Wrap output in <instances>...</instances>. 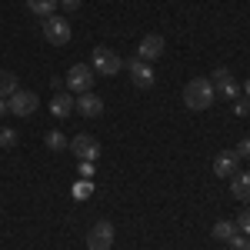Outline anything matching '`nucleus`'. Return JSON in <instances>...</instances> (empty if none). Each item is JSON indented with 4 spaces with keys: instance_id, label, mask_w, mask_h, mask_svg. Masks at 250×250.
Returning <instances> with one entry per match:
<instances>
[{
    "instance_id": "f257e3e1",
    "label": "nucleus",
    "mask_w": 250,
    "mask_h": 250,
    "mask_svg": "<svg viewBox=\"0 0 250 250\" xmlns=\"http://www.w3.org/2000/svg\"><path fill=\"white\" fill-rule=\"evenodd\" d=\"M213 97H217V90H213V80L207 77H193L187 87H184V104H187V110H207L213 104Z\"/></svg>"
},
{
    "instance_id": "f03ea898",
    "label": "nucleus",
    "mask_w": 250,
    "mask_h": 250,
    "mask_svg": "<svg viewBox=\"0 0 250 250\" xmlns=\"http://www.w3.org/2000/svg\"><path fill=\"white\" fill-rule=\"evenodd\" d=\"M94 67L90 63H74L70 70H67V77H63V87H70L74 94H87L90 87H94Z\"/></svg>"
},
{
    "instance_id": "7ed1b4c3",
    "label": "nucleus",
    "mask_w": 250,
    "mask_h": 250,
    "mask_svg": "<svg viewBox=\"0 0 250 250\" xmlns=\"http://www.w3.org/2000/svg\"><path fill=\"white\" fill-rule=\"evenodd\" d=\"M90 67H94V74H104V77H114L120 74V67H124V60L117 57L110 47H94V57H90Z\"/></svg>"
},
{
    "instance_id": "20e7f679",
    "label": "nucleus",
    "mask_w": 250,
    "mask_h": 250,
    "mask_svg": "<svg viewBox=\"0 0 250 250\" xmlns=\"http://www.w3.org/2000/svg\"><path fill=\"white\" fill-rule=\"evenodd\" d=\"M70 34H74V30H70V20L57 17V14L43 20V37L50 40L54 47H63V43H70Z\"/></svg>"
},
{
    "instance_id": "39448f33",
    "label": "nucleus",
    "mask_w": 250,
    "mask_h": 250,
    "mask_svg": "<svg viewBox=\"0 0 250 250\" xmlns=\"http://www.w3.org/2000/svg\"><path fill=\"white\" fill-rule=\"evenodd\" d=\"M114 247V224L110 220H97L87 233V250H110Z\"/></svg>"
},
{
    "instance_id": "423d86ee",
    "label": "nucleus",
    "mask_w": 250,
    "mask_h": 250,
    "mask_svg": "<svg viewBox=\"0 0 250 250\" xmlns=\"http://www.w3.org/2000/svg\"><path fill=\"white\" fill-rule=\"evenodd\" d=\"M127 70H130V80H134L137 87H154V80H157V74H154V67L147 63V60H140V57H130L127 60Z\"/></svg>"
},
{
    "instance_id": "0eeeda50",
    "label": "nucleus",
    "mask_w": 250,
    "mask_h": 250,
    "mask_svg": "<svg viewBox=\"0 0 250 250\" xmlns=\"http://www.w3.org/2000/svg\"><path fill=\"white\" fill-rule=\"evenodd\" d=\"M10 104V114H17V117H30L34 110L40 107V97L34 94V90H17V94L7 100Z\"/></svg>"
},
{
    "instance_id": "6e6552de",
    "label": "nucleus",
    "mask_w": 250,
    "mask_h": 250,
    "mask_svg": "<svg viewBox=\"0 0 250 250\" xmlns=\"http://www.w3.org/2000/svg\"><path fill=\"white\" fill-rule=\"evenodd\" d=\"M70 150L77 154V160H97L100 157V140L90 134H77L70 140Z\"/></svg>"
},
{
    "instance_id": "1a4fd4ad",
    "label": "nucleus",
    "mask_w": 250,
    "mask_h": 250,
    "mask_svg": "<svg viewBox=\"0 0 250 250\" xmlns=\"http://www.w3.org/2000/svg\"><path fill=\"white\" fill-rule=\"evenodd\" d=\"M213 173L224 177V180H230L233 173H240V157L233 154V150H220V154L213 157Z\"/></svg>"
},
{
    "instance_id": "9d476101",
    "label": "nucleus",
    "mask_w": 250,
    "mask_h": 250,
    "mask_svg": "<svg viewBox=\"0 0 250 250\" xmlns=\"http://www.w3.org/2000/svg\"><path fill=\"white\" fill-rule=\"evenodd\" d=\"M213 90L224 94L227 100H237V97H240V87L233 83V74L227 67H217V70H213Z\"/></svg>"
},
{
    "instance_id": "9b49d317",
    "label": "nucleus",
    "mask_w": 250,
    "mask_h": 250,
    "mask_svg": "<svg viewBox=\"0 0 250 250\" xmlns=\"http://www.w3.org/2000/svg\"><path fill=\"white\" fill-rule=\"evenodd\" d=\"M160 54H164V37H160V34H147V37L137 43V57L147 60V63H150V60H157Z\"/></svg>"
},
{
    "instance_id": "f8f14e48",
    "label": "nucleus",
    "mask_w": 250,
    "mask_h": 250,
    "mask_svg": "<svg viewBox=\"0 0 250 250\" xmlns=\"http://www.w3.org/2000/svg\"><path fill=\"white\" fill-rule=\"evenodd\" d=\"M74 110H80L83 117H100V114H104V100H100L94 90H87V94H77Z\"/></svg>"
},
{
    "instance_id": "ddd939ff",
    "label": "nucleus",
    "mask_w": 250,
    "mask_h": 250,
    "mask_svg": "<svg viewBox=\"0 0 250 250\" xmlns=\"http://www.w3.org/2000/svg\"><path fill=\"white\" fill-rule=\"evenodd\" d=\"M74 100H77L74 94H54V100H50V114L60 117V120L70 117V114H74Z\"/></svg>"
},
{
    "instance_id": "4468645a",
    "label": "nucleus",
    "mask_w": 250,
    "mask_h": 250,
    "mask_svg": "<svg viewBox=\"0 0 250 250\" xmlns=\"http://www.w3.org/2000/svg\"><path fill=\"white\" fill-rule=\"evenodd\" d=\"M230 193L237 197V200H250V170L233 173L230 177Z\"/></svg>"
},
{
    "instance_id": "2eb2a0df",
    "label": "nucleus",
    "mask_w": 250,
    "mask_h": 250,
    "mask_svg": "<svg viewBox=\"0 0 250 250\" xmlns=\"http://www.w3.org/2000/svg\"><path fill=\"white\" fill-rule=\"evenodd\" d=\"M60 7V0H27V10L37 17H54V10Z\"/></svg>"
},
{
    "instance_id": "dca6fc26",
    "label": "nucleus",
    "mask_w": 250,
    "mask_h": 250,
    "mask_svg": "<svg viewBox=\"0 0 250 250\" xmlns=\"http://www.w3.org/2000/svg\"><path fill=\"white\" fill-rule=\"evenodd\" d=\"M20 87H17V74L10 70H0V97H14Z\"/></svg>"
},
{
    "instance_id": "f3484780",
    "label": "nucleus",
    "mask_w": 250,
    "mask_h": 250,
    "mask_svg": "<svg viewBox=\"0 0 250 250\" xmlns=\"http://www.w3.org/2000/svg\"><path fill=\"white\" fill-rule=\"evenodd\" d=\"M233 233H237V224H233V220H217V224H213V240H224V244H227Z\"/></svg>"
},
{
    "instance_id": "a211bd4d",
    "label": "nucleus",
    "mask_w": 250,
    "mask_h": 250,
    "mask_svg": "<svg viewBox=\"0 0 250 250\" xmlns=\"http://www.w3.org/2000/svg\"><path fill=\"white\" fill-rule=\"evenodd\" d=\"M43 144H47V147H50L54 154H57V150H63V147H70V144H67V137L60 134V130H50V134L43 137Z\"/></svg>"
},
{
    "instance_id": "6ab92c4d",
    "label": "nucleus",
    "mask_w": 250,
    "mask_h": 250,
    "mask_svg": "<svg viewBox=\"0 0 250 250\" xmlns=\"http://www.w3.org/2000/svg\"><path fill=\"white\" fill-rule=\"evenodd\" d=\"M0 147H3V150L17 147V130H10V127H0Z\"/></svg>"
},
{
    "instance_id": "aec40b11",
    "label": "nucleus",
    "mask_w": 250,
    "mask_h": 250,
    "mask_svg": "<svg viewBox=\"0 0 250 250\" xmlns=\"http://www.w3.org/2000/svg\"><path fill=\"white\" fill-rule=\"evenodd\" d=\"M90 193H94V184H90V180H77V184H74V197H77V200H87Z\"/></svg>"
},
{
    "instance_id": "412c9836",
    "label": "nucleus",
    "mask_w": 250,
    "mask_h": 250,
    "mask_svg": "<svg viewBox=\"0 0 250 250\" xmlns=\"http://www.w3.org/2000/svg\"><path fill=\"white\" fill-rule=\"evenodd\" d=\"M227 244H230V250H250V240H247V237H244L240 230L233 233V237L227 240Z\"/></svg>"
},
{
    "instance_id": "4be33fe9",
    "label": "nucleus",
    "mask_w": 250,
    "mask_h": 250,
    "mask_svg": "<svg viewBox=\"0 0 250 250\" xmlns=\"http://www.w3.org/2000/svg\"><path fill=\"white\" fill-rule=\"evenodd\" d=\"M233 154L240 157V160H250V137H240V144H237V150Z\"/></svg>"
},
{
    "instance_id": "5701e85b",
    "label": "nucleus",
    "mask_w": 250,
    "mask_h": 250,
    "mask_svg": "<svg viewBox=\"0 0 250 250\" xmlns=\"http://www.w3.org/2000/svg\"><path fill=\"white\" fill-rule=\"evenodd\" d=\"M233 224H237V230H240V233H250V210H244Z\"/></svg>"
},
{
    "instance_id": "b1692460",
    "label": "nucleus",
    "mask_w": 250,
    "mask_h": 250,
    "mask_svg": "<svg viewBox=\"0 0 250 250\" xmlns=\"http://www.w3.org/2000/svg\"><path fill=\"white\" fill-rule=\"evenodd\" d=\"M233 114H237V117H247L250 114V100H233Z\"/></svg>"
},
{
    "instance_id": "393cba45",
    "label": "nucleus",
    "mask_w": 250,
    "mask_h": 250,
    "mask_svg": "<svg viewBox=\"0 0 250 250\" xmlns=\"http://www.w3.org/2000/svg\"><path fill=\"white\" fill-rule=\"evenodd\" d=\"M80 177H83V180L94 177V160H80Z\"/></svg>"
},
{
    "instance_id": "a878e982",
    "label": "nucleus",
    "mask_w": 250,
    "mask_h": 250,
    "mask_svg": "<svg viewBox=\"0 0 250 250\" xmlns=\"http://www.w3.org/2000/svg\"><path fill=\"white\" fill-rule=\"evenodd\" d=\"M80 3H83V0H60L63 10H80Z\"/></svg>"
},
{
    "instance_id": "bb28decb",
    "label": "nucleus",
    "mask_w": 250,
    "mask_h": 250,
    "mask_svg": "<svg viewBox=\"0 0 250 250\" xmlns=\"http://www.w3.org/2000/svg\"><path fill=\"white\" fill-rule=\"evenodd\" d=\"M7 110H10V104H7V100L0 97V114H7Z\"/></svg>"
},
{
    "instance_id": "cd10ccee",
    "label": "nucleus",
    "mask_w": 250,
    "mask_h": 250,
    "mask_svg": "<svg viewBox=\"0 0 250 250\" xmlns=\"http://www.w3.org/2000/svg\"><path fill=\"white\" fill-rule=\"evenodd\" d=\"M244 90H247V97H250V77H247V83H244Z\"/></svg>"
}]
</instances>
